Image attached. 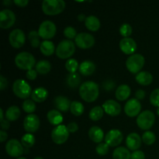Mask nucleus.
Returning a JSON list of instances; mask_svg holds the SVG:
<instances>
[{
    "instance_id": "nucleus-1",
    "label": "nucleus",
    "mask_w": 159,
    "mask_h": 159,
    "mask_svg": "<svg viewBox=\"0 0 159 159\" xmlns=\"http://www.w3.org/2000/svg\"><path fill=\"white\" fill-rule=\"evenodd\" d=\"M79 95L85 102H92L97 99L99 95V87L98 84L92 81H87L79 86Z\"/></svg>"
},
{
    "instance_id": "nucleus-2",
    "label": "nucleus",
    "mask_w": 159,
    "mask_h": 159,
    "mask_svg": "<svg viewBox=\"0 0 159 159\" xmlns=\"http://www.w3.org/2000/svg\"><path fill=\"white\" fill-rule=\"evenodd\" d=\"M42 11L48 16L60 14L65 8V2L63 0H44L42 2Z\"/></svg>"
},
{
    "instance_id": "nucleus-3",
    "label": "nucleus",
    "mask_w": 159,
    "mask_h": 159,
    "mask_svg": "<svg viewBox=\"0 0 159 159\" xmlns=\"http://www.w3.org/2000/svg\"><path fill=\"white\" fill-rule=\"evenodd\" d=\"M16 65L21 70L33 69V67L36 65L35 57L29 52H20L15 57Z\"/></svg>"
},
{
    "instance_id": "nucleus-4",
    "label": "nucleus",
    "mask_w": 159,
    "mask_h": 159,
    "mask_svg": "<svg viewBox=\"0 0 159 159\" xmlns=\"http://www.w3.org/2000/svg\"><path fill=\"white\" fill-rule=\"evenodd\" d=\"M55 51L59 58H69L75 52V45L71 40H63L58 43Z\"/></svg>"
},
{
    "instance_id": "nucleus-5",
    "label": "nucleus",
    "mask_w": 159,
    "mask_h": 159,
    "mask_svg": "<svg viewBox=\"0 0 159 159\" xmlns=\"http://www.w3.org/2000/svg\"><path fill=\"white\" fill-rule=\"evenodd\" d=\"M12 91L17 97L27 99L32 94V89L30 84L23 79H17L12 85Z\"/></svg>"
},
{
    "instance_id": "nucleus-6",
    "label": "nucleus",
    "mask_w": 159,
    "mask_h": 159,
    "mask_svg": "<svg viewBox=\"0 0 159 159\" xmlns=\"http://www.w3.org/2000/svg\"><path fill=\"white\" fill-rule=\"evenodd\" d=\"M145 59L144 56L140 54L130 55L126 61V66L129 71L134 74H138L144 67Z\"/></svg>"
},
{
    "instance_id": "nucleus-7",
    "label": "nucleus",
    "mask_w": 159,
    "mask_h": 159,
    "mask_svg": "<svg viewBox=\"0 0 159 159\" xmlns=\"http://www.w3.org/2000/svg\"><path fill=\"white\" fill-rule=\"evenodd\" d=\"M155 122V116L151 110H144L138 115L137 118V124L142 130L147 131L152 128Z\"/></svg>"
},
{
    "instance_id": "nucleus-8",
    "label": "nucleus",
    "mask_w": 159,
    "mask_h": 159,
    "mask_svg": "<svg viewBox=\"0 0 159 159\" xmlns=\"http://www.w3.org/2000/svg\"><path fill=\"white\" fill-rule=\"evenodd\" d=\"M56 31H57L56 25L51 20H45L42 22L39 26L38 34L43 40H49L55 36Z\"/></svg>"
},
{
    "instance_id": "nucleus-9",
    "label": "nucleus",
    "mask_w": 159,
    "mask_h": 159,
    "mask_svg": "<svg viewBox=\"0 0 159 159\" xmlns=\"http://www.w3.org/2000/svg\"><path fill=\"white\" fill-rule=\"evenodd\" d=\"M69 137V131L66 126L61 125L57 126L53 129L51 132V138L53 141L57 144H62L67 141Z\"/></svg>"
},
{
    "instance_id": "nucleus-10",
    "label": "nucleus",
    "mask_w": 159,
    "mask_h": 159,
    "mask_svg": "<svg viewBox=\"0 0 159 159\" xmlns=\"http://www.w3.org/2000/svg\"><path fill=\"white\" fill-rule=\"evenodd\" d=\"M6 152L9 156L18 158L24 153V148L18 140L11 139L6 143Z\"/></svg>"
},
{
    "instance_id": "nucleus-11",
    "label": "nucleus",
    "mask_w": 159,
    "mask_h": 159,
    "mask_svg": "<svg viewBox=\"0 0 159 159\" xmlns=\"http://www.w3.org/2000/svg\"><path fill=\"white\" fill-rule=\"evenodd\" d=\"M75 42L79 48L88 49L94 45L95 38L92 34L88 33H80L76 36Z\"/></svg>"
},
{
    "instance_id": "nucleus-12",
    "label": "nucleus",
    "mask_w": 159,
    "mask_h": 159,
    "mask_svg": "<svg viewBox=\"0 0 159 159\" xmlns=\"http://www.w3.org/2000/svg\"><path fill=\"white\" fill-rule=\"evenodd\" d=\"M9 40L11 46L15 48H20L24 45L26 36L24 32L20 29H15L9 34Z\"/></svg>"
},
{
    "instance_id": "nucleus-13",
    "label": "nucleus",
    "mask_w": 159,
    "mask_h": 159,
    "mask_svg": "<svg viewBox=\"0 0 159 159\" xmlns=\"http://www.w3.org/2000/svg\"><path fill=\"white\" fill-rule=\"evenodd\" d=\"M16 22L15 13L10 9H3L0 12V27L9 29Z\"/></svg>"
},
{
    "instance_id": "nucleus-14",
    "label": "nucleus",
    "mask_w": 159,
    "mask_h": 159,
    "mask_svg": "<svg viewBox=\"0 0 159 159\" xmlns=\"http://www.w3.org/2000/svg\"><path fill=\"white\" fill-rule=\"evenodd\" d=\"M124 140V136L120 130L117 129H112L107 132L105 137V143L110 147H116L121 144Z\"/></svg>"
},
{
    "instance_id": "nucleus-15",
    "label": "nucleus",
    "mask_w": 159,
    "mask_h": 159,
    "mask_svg": "<svg viewBox=\"0 0 159 159\" xmlns=\"http://www.w3.org/2000/svg\"><path fill=\"white\" fill-rule=\"evenodd\" d=\"M40 119L36 114H29L25 117L23 120V127L28 133H34L40 127Z\"/></svg>"
},
{
    "instance_id": "nucleus-16",
    "label": "nucleus",
    "mask_w": 159,
    "mask_h": 159,
    "mask_svg": "<svg viewBox=\"0 0 159 159\" xmlns=\"http://www.w3.org/2000/svg\"><path fill=\"white\" fill-rule=\"evenodd\" d=\"M141 110V104L137 99H130L124 106V112L130 117H134L140 113Z\"/></svg>"
},
{
    "instance_id": "nucleus-17",
    "label": "nucleus",
    "mask_w": 159,
    "mask_h": 159,
    "mask_svg": "<svg viewBox=\"0 0 159 159\" xmlns=\"http://www.w3.org/2000/svg\"><path fill=\"white\" fill-rule=\"evenodd\" d=\"M102 107L106 113L112 116H118L121 112V106L118 103V102L113 99H108L106 101L102 104Z\"/></svg>"
},
{
    "instance_id": "nucleus-18",
    "label": "nucleus",
    "mask_w": 159,
    "mask_h": 159,
    "mask_svg": "<svg viewBox=\"0 0 159 159\" xmlns=\"http://www.w3.org/2000/svg\"><path fill=\"white\" fill-rule=\"evenodd\" d=\"M120 48L126 54H132L137 49V43L130 37H124L120 41Z\"/></svg>"
},
{
    "instance_id": "nucleus-19",
    "label": "nucleus",
    "mask_w": 159,
    "mask_h": 159,
    "mask_svg": "<svg viewBox=\"0 0 159 159\" xmlns=\"http://www.w3.org/2000/svg\"><path fill=\"white\" fill-rule=\"evenodd\" d=\"M141 142H142V138L138 134L134 132L129 134L126 138V144L127 148L134 152L138 151V149L140 148L141 146Z\"/></svg>"
},
{
    "instance_id": "nucleus-20",
    "label": "nucleus",
    "mask_w": 159,
    "mask_h": 159,
    "mask_svg": "<svg viewBox=\"0 0 159 159\" xmlns=\"http://www.w3.org/2000/svg\"><path fill=\"white\" fill-rule=\"evenodd\" d=\"M54 104L58 111L68 112L70 110L71 102L65 96H58L54 98Z\"/></svg>"
},
{
    "instance_id": "nucleus-21",
    "label": "nucleus",
    "mask_w": 159,
    "mask_h": 159,
    "mask_svg": "<svg viewBox=\"0 0 159 159\" xmlns=\"http://www.w3.org/2000/svg\"><path fill=\"white\" fill-rule=\"evenodd\" d=\"M48 97V91L43 87H39L35 89L31 94V99L34 102H42Z\"/></svg>"
},
{
    "instance_id": "nucleus-22",
    "label": "nucleus",
    "mask_w": 159,
    "mask_h": 159,
    "mask_svg": "<svg viewBox=\"0 0 159 159\" xmlns=\"http://www.w3.org/2000/svg\"><path fill=\"white\" fill-rule=\"evenodd\" d=\"M89 137L95 143H101L104 138V132L97 126H93L89 130Z\"/></svg>"
},
{
    "instance_id": "nucleus-23",
    "label": "nucleus",
    "mask_w": 159,
    "mask_h": 159,
    "mask_svg": "<svg viewBox=\"0 0 159 159\" xmlns=\"http://www.w3.org/2000/svg\"><path fill=\"white\" fill-rule=\"evenodd\" d=\"M130 93H131V89H130V86L124 84V85H120L117 87L115 96L118 100L124 101L128 99L129 96H130Z\"/></svg>"
},
{
    "instance_id": "nucleus-24",
    "label": "nucleus",
    "mask_w": 159,
    "mask_h": 159,
    "mask_svg": "<svg viewBox=\"0 0 159 159\" xmlns=\"http://www.w3.org/2000/svg\"><path fill=\"white\" fill-rule=\"evenodd\" d=\"M47 117H48L50 124L56 126V127L61 125V124L63 121V116L61 113V112H59L57 110H50L47 114Z\"/></svg>"
},
{
    "instance_id": "nucleus-25",
    "label": "nucleus",
    "mask_w": 159,
    "mask_h": 159,
    "mask_svg": "<svg viewBox=\"0 0 159 159\" xmlns=\"http://www.w3.org/2000/svg\"><path fill=\"white\" fill-rule=\"evenodd\" d=\"M79 72L83 75H91L96 70V65L91 61H84L79 65Z\"/></svg>"
},
{
    "instance_id": "nucleus-26",
    "label": "nucleus",
    "mask_w": 159,
    "mask_h": 159,
    "mask_svg": "<svg viewBox=\"0 0 159 159\" xmlns=\"http://www.w3.org/2000/svg\"><path fill=\"white\" fill-rule=\"evenodd\" d=\"M137 82L139 83L140 85H148L153 81V76L148 71H141V72L138 73L135 77Z\"/></svg>"
},
{
    "instance_id": "nucleus-27",
    "label": "nucleus",
    "mask_w": 159,
    "mask_h": 159,
    "mask_svg": "<svg viewBox=\"0 0 159 159\" xmlns=\"http://www.w3.org/2000/svg\"><path fill=\"white\" fill-rule=\"evenodd\" d=\"M85 25L88 30L96 32L100 28V21L95 16H89L85 19Z\"/></svg>"
},
{
    "instance_id": "nucleus-28",
    "label": "nucleus",
    "mask_w": 159,
    "mask_h": 159,
    "mask_svg": "<svg viewBox=\"0 0 159 159\" xmlns=\"http://www.w3.org/2000/svg\"><path fill=\"white\" fill-rule=\"evenodd\" d=\"M40 49L42 54L45 56L52 55L56 51L54 43L51 40H43V42H41Z\"/></svg>"
},
{
    "instance_id": "nucleus-29",
    "label": "nucleus",
    "mask_w": 159,
    "mask_h": 159,
    "mask_svg": "<svg viewBox=\"0 0 159 159\" xmlns=\"http://www.w3.org/2000/svg\"><path fill=\"white\" fill-rule=\"evenodd\" d=\"M131 154L129 149L124 147H118L113 151V159H130Z\"/></svg>"
},
{
    "instance_id": "nucleus-30",
    "label": "nucleus",
    "mask_w": 159,
    "mask_h": 159,
    "mask_svg": "<svg viewBox=\"0 0 159 159\" xmlns=\"http://www.w3.org/2000/svg\"><path fill=\"white\" fill-rule=\"evenodd\" d=\"M67 85L71 89H75L79 86L81 83V77L77 72L70 73L66 78Z\"/></svg>"
},
{
    "instance_id": "nucleus-31",
    "label": "nucleus",
    "mask_w": 159,
    "mask_h": 159,
    "mask_svg": "<svg viewBox=\"0 0 159 159\" xmlns=\"http://www.w3.org/2000/svg\"><path fill=\"white\" fill-rule=\"evenodd\" d=\"M51 65L48 61L41 60L39 61L35 65V70L40 75H46L51 71Z\"/></svg>"
},
{
    "instance_id": "nucleus-32",
    "label": "nucleus",
    "mask_w": 159,
    "mask_h": 159,
    "mask_svg": "<svg viewBox=\"0 0 159 159\" xmlns=\"http://www.w3.org/2000/svg\"><path fill=\"white\" fill-rule=\"evenodd\" d=\"M20 110L17 106H11L6 112V120L9 121H15L20 117Z\"/></svg>"
},
{
    "instance_id": "nucleus-33",
    "label": "nucleus",
    "mask_w": 159,
    "mask_h": 159,
    "mask_svg": "<svg viewBox=\"0 0 159 159\" xmlns=\"http://www.w3.org/2000/svg\"><path fill=\"white\" fill-rule=\"evenodd\" d=\"M104 114V110L102 107H99V106H97V107H95L90 110L89 112V118L93 121H97L99 120L103 116Z\"/></svg>"
},
{
    "instance_id": "nucleus-34",
    "label": "nucleus",
    "mask_w": 159,
    "mask_h": 159,
    "mask_svg": "<svg viewBox=\"0 0 159 159\" xmlns=\"http://www.w3.org/2000/svg\"><path fill=\"white\" fill-rule=\"evenodd\" d=\"M84 106L82 102L79 101H72L70 107V111L75 116H81L84 113Z\"/></svg>"
},
{
    "instance_id": "nucleus-35",
    "label": "nucleus",
    "mask_w": 159,
    "mask_h": 159,
    "mask_svg": "<svg viewBox=\"0 0 159 159\" xmlns=\"http://www.w3.org/2000/svg\"><path fill=\"white\" fill-rule=\"evenodd\" d=\"M40 35L38 34V31L32 30L29 33L28 35V39L30 43V45L33 48H38L40 46L41 43L40 41Z\"/></svg>"
},
{
    "instance_id": "nucleus-36",
    "label": "nucleus",
    "mask_w": 159,
    "mask_h": 159,
    "mask_svg": "<svg viewBox=\"0 0 159 159\" xmlns=\"http://www.w3.org/2000/svg\"><path fill=\"white\" fill-rule=\"evenodd\" d=\"M21 144L26 148H30L33 147L34 144H35V138L31 134H24L22 137Z\"/></svg>"
},
{
    "instance_id": "nucleus-37",
    "label": "nucleus",
    "mask_w": 159,
    "mask_h": 159,
    "mask_svg": "<svg viewBox=\"0 0 159 159\" xmlns=\"http://www.w3.org/2000/svg\"><path fill=\"white\" fill-rule=\"evenodd\" d=\"M141 138H142L143 142L148 145H152L156 141V136H155V133L150 131V130H147V131L144 132Z\"/></svg>"
},
{
    "instance_id": "nucleus-38",
    "label": "nucleus",
    "mask_w": 159,
    "mask_h": 159,
    "mask_svg": "<svg viewBox=\"0 0 159 159\" xmlns=\"http://www.w3.org/2000/svg\"><path fill=\"white\" fill-rule=\"evenodd\" d=\"M22 107H23V110L26 113H30V114H32L34 112H35L36 108H37L35 102L32 99H25L23 101Z\"/></svg>"
},
{
    "instance_id": "nucleus-39",
    "label": "nucleus",
    "mask_w": 159,
    "mask_h": 159,
    "mask_svg": "<svg viewBox=\"0 0 159 159\" xmlns=\"http://www.w3.org/2000/svg\"><path fill=\"white\" fill-rule=\"evenodd\" d=\"M65 68L70 73L76 72L78 68H79V62L77 61V60L74 58L68 59L66 61V63H65Z\"/></svg>"
},
{
    "instance_id": "nucleus-40",
    "label": "nucleus",
    "mask_w": 159,
    "mask_h": 159,
    "mask_svg": "<svg viewBox=\"0 0 159 159\" xmlns=\"http://www.w3.org/2000/svg\"><path fill=\"white\" fill-rule=\"evenodd\" d=\"M120 34L124 37H129L132 34V27L128 23H124L120 27Z\"/></svg>"
},
{
    "instance_id": "nucleus-41",
    "label": "nucleus",
    "mask_w": 159,
    "mask_h": 159,
    "mask_svg": "<svg viewBox=\"0 0 159 159\" xmlns=\"http://www.w3.org/2000/svg\"><path fill=\"white\" fill-rule=\"evenodd\" d=\"M96 151L98 155H101V156H103V155H106L108 153L109 145L107 143H99L96 146Z\"/></svg>"
},
{
    "instance_id": "nucleus-42",
    "label": "nucleus",
    "mask_w": 159,
    "mask_h": 159,
    "mask_svg": "<svg viewBox=\"0 0 159 159\" xmlns=\"http://www.w3.org/2000/svg\"><path fill=\"white\" fill-rule=\"evenodd\" d=\"M64 35L68 38V40H71V39H75L76 36V30L72 26H67L64 30Z\"/></svg>"
},
{
    "instance_id": "nucleus-43",
    "label": "nucleus",
    "mask_w": 159,
    "mask_h": 159,
    "mask_svg": "<svg viewBox=\"0 0 159 159\" xmlns=\"http://www.w3.org/2000/svg\"><path fill=\"white\" fill-rule=\"evenodd\" d=\"M150 102L155 107H159V89H155L151 93Z\"/></svg>"
},
{
    "instance_id": "nucleus-44",
    "label": "nucleus",
    "mask_w": 159,
    "mask_h": 159,
    "mask_svg": "<svg viewBox=\"0 0 159 159\" xmlns=\"http://www.w3.org/2000/svg\"><path fill=\"white\" fill-rule=\"evenodd\" d=\"M130 159H145V155L141 151H135L131 154Z\"/></svg>"
},
{
    "instance_id": "nucleus-45",
    "label": "nucleus",
    "mask_w": 159,
    "mask_h": 159,
    "mask_svg": "<svg viewBox=\"0 0 159 159\" xmlns=\"http://www.w3.org/2000/svg\"><path fill=\"white\" fill-rule=\"evenodd\" d=\"M26 78H27L29 80H34L36 79L37 76V71L35 69H31L29 71H26Z\"/></svg>"
},
{
    "instance_id": "nucleus-46",
    "label": "nucleus",
    "mask_w": 159,
    "mask_h": 159,
    "mask_svg": "<svg viewBox=\"0 0 159 159\" xmlns=\"http://www.w3.org/2000/svg\"><path fill=\"white\" fill-rule=\"evenodd\" d=\"M67 128H68L69 133H75L79 130V126L75 122H71L68 124V125L67 126Z\"/></svg>"
},
{
    "instance_id": "nucleus-47",
    "label": "nucleus",
    "mask_w": 159,
    "mask_h": 159,
    "mask_svg": "<svg viewBox=\"0 0 159 159\" xmlns=\"http://www.w3.org/2000/svg\"><path fill=\"white\" fill-rule=\"evenodd\" d=\"M8 85V82L6 78H5L2 75H0V89L4 90Z\"/></svg>"
},
{
    "instance_id": "nucleus-48",
    "label": "nucleus",
    "mask_w": 159,
    "mask_h": 159,
    "mask_svg": "<svg viewBox=\"0 0 159 159\" xmlns=\"http://www.w3.org/2000/svg\"><path fill=\"white\" fill-rule=\"evenodd\" d=\"M145 95V92L142 89L137 90L136 93H135V96H136L137 99H138V100H141V99H144Z\"/></svg>"
},
{
    "instance_id": "nucleus-49",
    "label": "nucleus",
    "mask_w": 159,
    "mask_h": 159,
    "mask_svg": "<svg viewBox=\"0 0 159 159\" xmlns=\"http://www.w3.org/2000/svg\"><path fill=\"white\" fill-rule=\"evenodd\" d=\"M115 83L113 81H107L103 83V87L107 90H111L114 88Z\"/></svg>"
},
{
    "instance_id": "nucleus-50",
    "label": "nucleus",
    "mask_w": 159,
    "mask_h": 159,
    "mask_svg": "<svg viewBox=\"0 0 159 159\" xmlns=\"http://www.w3.org/2000/svg\"><path fill=\"white\" fill-rule=\"evenodd\" d=\"M13 2L17 6H20V7H25L28 5L29 1L28 0H14Z\"/></svg>"
},
{
    "instance_id": "nucleus-51",
    "label": "nucleus",
    "mask_w": 159,
    "mask_h": 159,
    "mask_svg": "<svg viewBox=\"0 0 159 159\" xmlns=\"http://www.w3.org/2000/svg\"><path fill=\"white\" fill-rule=\"evenodd\" d=\"M10 127V124H9V120H1V127L2 130H8Z\"/></svg>"
},
{
    "instance_id": "nucleus-52",
    "label": "nucleus",
    "mask_w": 159,
    "mask_h": 159,
    "mask_svg": "<svg viewBox=\"0 0 159 159\" xmlns=\"http://www.w3.org/2000/svg\"><path fill=\"white\" fill-rule=\"evenodd\" d=\"M8 138V134L5 130H0V141L1 142H4Z\"/></svg>"
},
{
    "instance_id": "nucleus-53",
    "label": "nucleus",
    "mask_w": 159,
    "mask_h": 159,
    "mask_svg": "<svg viewBox=\"0 0 159 159\" xmlns=\"http://www.w3.org/2000/svg\"><path fill=\"white\" fill-rule=\"evenodd\" d=\"M85 19H86V17H85V16L84 14H79L78 16V20H79V21H83V20H85Z\"/></svg>"
},
{
    "instance_id": "nucleus-54",
    "label": "nucleus",
    "mask_w": 159,
    "mask_h": 159,
    "mask_svg": "<svg viewBox=\"0 0 159 159\" xmlns=\"http://www.w3.org/2000/svg\"><path fill=\"white\" fill-rule=\"evenodd\" d=\"M3 113H4V112H3L2 109H0V114H1V117H0V120H4V116H3Z\"/></svg>"
},
{
    "instance_id": "nucleus-55",
    "label": "nucleus",
    "mask_w": 159,
    "mask_h": 159,
    "mask_svg": "<svg viewBox=\"0 0 159 159\" xmlns=\"http://www.w3.org/2000/svg\"><path fill=\"white\" fill-rule=\"evenodd\" d=\"M11 2H12L9 1V0H5V1L3 2V4L6 5V6H7V5H10Z\"/></svg>"
},
{
    "instance_id": "nucleus-56",
    "label": "nucleus",
    "mask_w": 159,
    "mask_h": 159,
    "mask_svg": "<svg viewBox=\"0 0 159 159\" xmlns=\"http://www.w3.org/2000/svg\"><path fill=\"white\" fill-rule=\"evenodd\" d=\"M34 159H43L42 157H36V158H34Z\"/></svg>"
},
{
    "instance_id": "nucleus-57",
    "label": "nucleus",
    "mask_w": 159,
    "mask_h": 159,
    "mask_svg": "<svg viewBox=\"0 0 159 159\" xmlns=\"http://www.w3.org/2000/svg\"><path fill=\"white\" fill-rule=\"evenodd\" d=\"M16 159H26V158H24V157H20V158H16Z\"/></svg>"
},
{
    "instance_id": "nucleus-58",
    "label": "nucleus",
    "mask_w": 159,
    "mask_h": 159,
    "mask_svg": "<svg viewBox=\"0 0 159 159\" xmlns=\"http://www.w3.org/2000/svg\"><path fill=\"white\" fill-rule=\"evenodd\" d=\"M157 113H158V115L159 116V107L158 108V110H157Z\"/></svg>"
}]
</instances>
